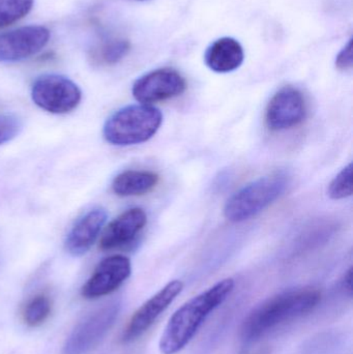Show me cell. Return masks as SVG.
<instances>
[{
    "label": "cell",
    "instance_id": "6",
    "mask_svg": "<svg viewBox=\"0 0 353 354\" xmlns=\"http://www.w3.org/2000/svg\"><path fill=\"white\" fill-rule=\"evenodd\" d=\"M120 310V303L113 301L83 318L66 339L64 354H85L95 348L115 324Z\"/></svg>",
    "mask_w": 353,
    "mask_h": 354
},
{
    "label": "cell",
    "instance_id": "5",
    "mask_svg": "<svg viewBox=\"0 0 353 354\" xmlns=\"http://www.w3.org/2000/svg\"><path fill=\"white\" fill-rule=\"evenodd\" d=\"M33 103L53 114H66L76 109L82 99L78 85L57 74L39 76L31 87Z\"/></svg>",
    "mask_w": 353,
    "mask_h": 354
},
{
    "label": "cell",
    "instance_id": "4",
    "mask_svg": "<svg viewBox=\"0 0 353 354\" xmlns=\"http://www.w3.org/2000/svg\"><path fill=\"white\" fill-rule=\"evenodd\" d=\"M289 185L285 172L259 177L242 187L226 202L224 216L232 223H240L257 216L283 195Z\"/></svg>",
    "mask_w": 353,
    "mask_h": 354
},
{
    "label": "cell",
    "instance_id": "13",
    "mask_svg": "<svg viewBox=\"0 0 353 354\" xmlns=\"http://www.w3.org/2000/svg\"><path fill=\"white\" fill-rule=\"evenodd\" d=\"M106 221L107 212L103 208H93L83 214L66 236V252L74 257L85 255L97 241Z\"/></svg>",
    "mask_w": 353,
    "mask_h": 354
},
{
    "label": "cell",
    "instance_id": "11",
    "mask_svg": "<svg viewBox=\"0 0 353 354\" xmlns=\"http://www.w3.org/2000/svg\"><path fill=\"white\" fill-rule=\"evenodd\" d=\"M49 39V29L39 25L23 26L0 33V62L27 59L44 49Z\"/></svg>",
    "mask_w": 353,
    "mask_h": 354
},
{
    "label": "cell",
    "instance_id": "16",
    "mask_svg": "<svg viewBox=\"0 0 353 354\" xmlns=\"http://www.w3.org/2000/svg\"><path fill=\"white\" fill-rule=\"evenodd\" d=\"M52 312V301L47 295H37L29 299L23 311V319L29 326H41Z\"/></svg>",
    "mask_w": 353,
    "mask_h": 354
},
{
    "label": "cell",
    "instance_id": "12",
    "mask_svg": "<svg viewBox=\"0 0 353 354\" xmlns=\"http://www.w3.org/2000/svg\"><path fill=\"white\" fill-rule=\"evenodd\" d=\"M146 223V214L141 208H131L122 212L106 227L99 241V249L109 251L132 243Z\"/></svg>",
    "mask_w": 353,
    "mask_h": 354
},
{
    "label": "cell",
    "instance_id": "21",
    "mask_svg": "<svg viewBox=\"0 0 353 354\" xmlns=\"http://www.w3.org/2000/svg\"><path fill=\"white\" fill-rule=\"evenodd\" d=\"M352 39H350L347 45L338 54L337 58H336V66L340 71H348L352 68Z\"/></svg>",
    "mask_w": 353,
    "mask_h": 354
},
{
    "label": "cell",
    "instance_id": "22",
    "mask_svg": "<svg viewBox=\"0 0 353 354\" xmlns=\"http://www.w3.org/2000/svg\"><path fill=\"white\" fill-rule=\"evenodd\" d=\"M344 286H345L346 290L350 292V295H352V268H350L348 270L347 274H345V278H344Z\"/></svg>",
    "mask_w": 353,
    "mask_h": 354
},
{
    "label": "cell",
    "instance_id": "18",
    "mask_svg": "<svg viewBox=\"0 0 353 354\" xmlns=\"http://www.w3.org/2000/svg\"><path fill=\"white\" fill-rule=\"evenodd\" d=\"M130 49L131 44L128 39H110L102 45L97 51V62H101L102 64H107V66L117 64L126 57Z\"/></svg>",
    "mask_w": 353,
    "mask_h": 354
},
{
    "label": "cell",
    "instance_id": "19",
    "mask_svg": "<svg viewBox=\"0 0 353 354\" xmlns=\"http://www.w3.org/2000/svg\"><path fill=\"white\" fill-rule=\"evenodd\" d=\"M330 198L342 200L352 195V164L346 166L330 183L327 189Z\"/></svg>",
    "mask_w": 353,
    "mask_h": 354
},
{
    "label": "cell",
    "instance_id": "17",
    "mask_svg": "<svg viewBox=\"0 0 353 354\" xmlns=\"http://www.w3.org/2000/svg\"><path fill=\"white\" fill-rule=\"evenodd\" d=\"M32 6L33 0H0V28L24 18Z\"/></svg>",
    "mask_w": 353,
    "mask_h": 354
},
{
    "label": "cell",
    "instance_id": "3",
    "mask_svg": "<svg viewBox=\"0 0 353 354\" xmlns=\"http://www.w3.org/2000/svg\"><path fill=\"white\" fill-rule=\"evenodd\" d=\"M162 122L161 111L153 106H126L108 118L103 129L104 138L117 147L140 145L157 134Z\"/></svg>",
    "mask_w": 353,
    "mask_h": 354
},
{
    "label": "cell",
    "instance_id": "10",
    "mask_svg": "<svg viewBox=\"0 0 353 354\" xmlns=\"http://www.w3.org/2000/svg\"><path fill=\"white\" fill-rule=\"evenodd\" d=\"M132 274V264L126 256L113 255L97 264L90 278L82 287L81 295L86 299H97L117 290Z\"/></svg>",
    "mask_w": 353,
    "mask_h": 354
},
{
    "label": "cell",
    "instance_id": "15",
    "mask_svg": "<svg viewBox=\"0 0 353 354\" xmlns=\"http://www.w3.org/2000/svg\"><path fill=\"white\" fill-rule=\"evenodd\" d=\"M159 176L145 170H128L114 178L112 189L122 197L144 195L155 189L159 183Z\"/></svg>",
    "mask_w": 353,
    "mask_h": 354
},
{
    "label": "cell",
    "instance_id": "9",
    "mask_svg": "<svg viewBox=\"0 0 353 354\" xmlns=\"http://www.w3.org/2000/svg\"><path fill=\"white\" fill-rule=\"evenodd\" d=\"M306 115L307 104L303 93L296 87L285 86L267 104L265 122L269 130L280 132L298 127Z\"/></svg>",
    "mask_w": 353,
    "mask_h": 354
},
{
    "label": "cell",
    "instance_id": "14",
    "mask_svg": "<svg viewBox=\"0 0 353 354\" xmlns=\"http://www.w3.org/2000/svg\"><path fill=\"white\" fill-rule=\"evenodd\" d=\"M245 59L242 45L232 37H222L213 41L205 52L204 60L211 71L220 74L238 70Z\"/></svg>",
    "mask_w": 353,
    "mask_h": 354
},
{
    "label": "cell",
    "instance_id": "8",
    "mask_svg": "<svg viewBox=\"0 0 353 354\" xmlns=\"http://www.w3.org/2000/svg\"><path fill=\"white\" fill-rule=\"evenodd\" d=\"M187 82L173 68H159L140 77L133 85L132 93L139 103L151 105L182 95Z\"/></svg>",
    "mask_w": 353,
    "mask_h": 354
},
{
    "label": "cell",
    "instance_id": "2",
    "mask_svg": "<svg viewBox=\"0 0 353 354\" xmlns=\"http://www.w3.org/2000/svg\"><path fill=\"white\" fill-rule=\"evenodd\" d=\"M321 291L300 287L284 291L253 310L242 326V338L254 342L278 326L310 313L321 301Z\"/></svg>",
    "mask_w": 353,
    "mask_h": 354
},
{
    "label": "cell",
    "instance_id": "7",
    "mask_svg": "<svg viewBox=\"0 0 353 354\" xmlns=\"http://www.w3.org/2000/svg\"><path fill=\"white\" fill-rule=\"evenodd\" d=\"M182 290L184 283L180 280H173L147 299L131 317L122 333V342H133L143 336L157 322L158 318L171 306Z\"/></svg>",
    "mask_w": 353,
    "mask_h": 354
},
{
    "label": "cell",
    "instance_id": "20",
    "mask_svg": "<svg viewBox=\"0 0 353 354\" xmlns=\"http://www.w3.org/2000/svg\"><path fill=\"white\" fill-rule=\"evenodd\" d=\"M22 130V122L14 114H0V145L10 142Z\"/></svg>",
    "mask_w": 353,
    "mask_h": 354
},
{
    "label": "cell",
    "instance_id": "1",
    "mask_svg": "<svg viewBox=\"0 0 353 354\" xmlns=\"http://www.w3.org/2000/svg\"><path fill=\"white\" fill-rule=\"evenodd\" d=\"M234 286L233 279H224L176 310L160 339L161 353L182 351L196 336L207 317L229 297Z\"/></svg>",
    "mask_w": 353,
    "mask_h": 354
}]
</instances>
